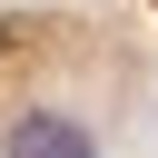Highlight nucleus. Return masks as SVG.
I'll use <instances>...</instances> for the list:
<instances>
[{
  "label": "nucleus",
  "mask_w": 158,
  "mask_h": 158,
  "mask_svg": "<svg viewBox=\"0 0 158 158\" xmlns=\"http://www.w3.org/2000/svg\"><path fill=\"white\" fill-rule=\"evenodd\" d=\"M0 148H10V158H99V148H89V128H79V118H59V109H20Z\"/></svg>",
  "instance_id": "obj_1"
}]
</instances>
